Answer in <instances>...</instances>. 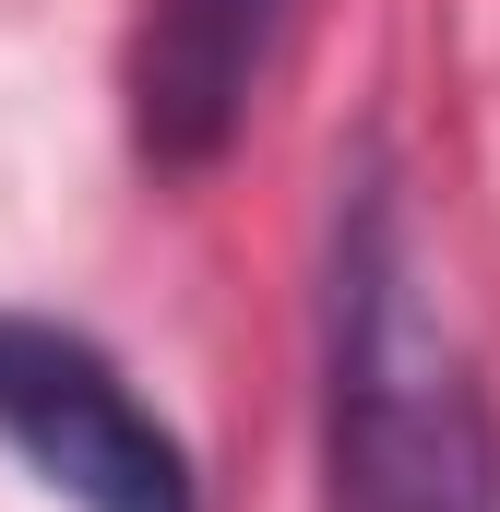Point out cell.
Masks as SVG:
<instances>
[{
	"instance_id": "1",
	"label": "cell",
	"mask_w": 500,
	"mask_h": 512,
	"mask_svg": "<svg viewBox=\"0 0 500 512\" xmlns=\"http://www.w3.org/2000/svg\"><path fill=\"white\" fill-rule=\"evenodd\" d=\"M322 453L334 512H500V441L453 334L429 322L417 239L393 179H358L334 215V310H322Z\"/></svg>"
},
{
	"instance_id": "2",
	"label": "cell",
	"mask_w": 500,
	"mask_h": 512,
	"mask_svg": "<svg viewBox=\"0 0 500 512\" xmlns=\"http://www.w3.org/2000/svg\"><path fill=\"white\" fill-rule=\"evenodd\" d=\"M0 441L72 489L84 512H203L191 489V453L179 429L120 382V358L72 322H36V310H0Z\"/></svg>"
},
{
	"instance_id": "3",
	"label": "cell",
	"mask_w": 500,
	"mask_h": 512,
	"mask_svg": "<svg viewBox=\"0 0 500 512\" xmlns=\"http://www.w3.org/2000/svg\"><path fill=\"white\" fill-rule=\"evenodd\" d=\"M286 36V0H155L143 60H131V120L155 167H215L250 120V84Z\"/></svg>"
}]
</instances>
